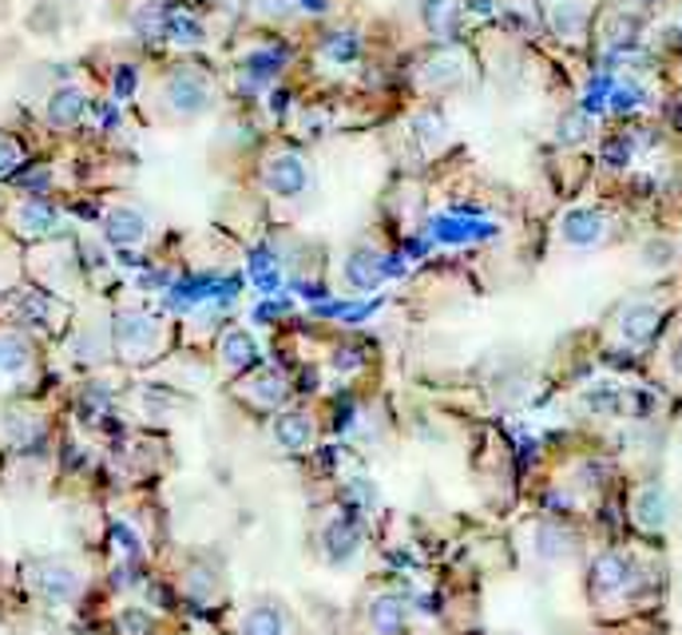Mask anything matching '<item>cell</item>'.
<instances>
[{
	"mask_svg": "<svg viewBox=\"0 0 682 635\" xmlns=\"http://www.w3.org/2000/svg\"><path fill=\"white\" fill-rule=\"evenodd\" d=\"M667 374L682 381V318L674 322L671 337H667Z\"/></svg>",
	"mask_w": 682,
	"mask_h": 635,
	"instance_id": "obj_28",
	"label": "cell"
},
{
	"mask_svg": "<svg viewBox=\"0 0 682 635\" xmlns=\"http://www.w3.org/2000/svg\"><path fill=\"white\" fill-rule=\"evenodd\" d=\"M32 366V342L20 330H0V374H24Z\"/></svg>",
	"mask_w": 682,
	"mask_h": 635,
	"instance_id": "obj_23",
	"label": "cell"
},
{
	"mask_svg": "<svg viewBox=\"0 0 682 635\" xmlns=\"http://www.w3.org/2000/svg\"><path fill=\"white\" fill-rule=\"evenodd\" d=\"M139 99L148 119L159 123H195L218 108V79L195 56L175 52L167 64H159L155 76L139 84Z\"/></svg>",
	"mask_w": 682,
	"mask_h": 635,
	"instance_id": "obj_1",
	"label": "cell"
},
{
	"mask_svg": "<svg viewBox=\"0 0 682 635\" xmlns=\"http://www.w3.org/2000/svg\"><path fill=\"white\" fill-rule=\"evenodd\" d=\"M480 79L476 60L456 44H429L413 60V88L425 99H445L456 92H468Z\"/></svg>",
	"mask_w": 682,
	"mask_h": 635,
	"instance_id": "obj_3",
	"label": "cell"
},
{
	"mask_svg": "<svg viewBox=\"0 0 682 635\" xmlns=\"http://www.w3.org/2000/svg\"><path fill=\"white\" fill-rule=\"evenodd\" d=\"M171 346V322L151 310H119L111 318V349L128 366H143Z\"/></svg>",
	"mask_w": 682,
	"mask_h": 635,
	"instance_id": "obj_4",
	"label": "cell"
},
{
	"mask_svg": "<svg viewBox=\"0 0 682 635\" xmlns=\"http://www.w3.org/2000/svg\"><path fill=\"white\" fill-rule=\"evenodd\" d=\"M88 108H91V96H88V88L84 84H56V88L48 92V104H44V119H48L52 128H59V131H68V128H76L79 119L88 116Z\"/></svg>",
	"mask_w": 682,
	"mask_h": 635,
	"instance_id": "obj_12",
	"label": "cell"
},
{
	"mask_svg": "<svg viewBox=\"0 0 682 635\" xmlns=\"http://www.w3.org/2000/svg\"><path fill=\"white\" fill-rule=\"evenodd\" d=\"M20 168H24V148H20V139L0 131V179L17 175Z\"/></svg>",
	"mask_w": 682,
	"mask_h": 635,
	"instance_id": "obj_27",
	"label": "cell"
},
{
	"mask_svg": "<svg viewBox=\"0 0 682 635\" xmlns=\"http://www.w3.org/2000/svg\"><path fill=\"white\" fill-rule=\"evenodd\" d=\"M337 278L346 282L349 290H374L389 278V250L381 243H369V238H357L354 247L342 258V270Z\"/></svg>",
	"mask_w": 682,
	"mask_h": 635,
	"instance_id": "obj_9",
	"label": "cell"
},
{
	"mask_svg": "<svg viewBox=\"0 0 682 635\" xmlns=\"http://www.w3.org/2000/svg\"><path fill=\"white\" fill-rule=\"evenodd\" d=\"M12 211H17V215H12V230H17L20 238H48L59 223V211L40 195L20 198Z\"/></svg>",
	"mask_w": 682,
	"mask_h": 635,
	"instance_id": "obj_15",
	"label": "cell"
},
{
	"mask_svg": "<svg viewBox=\"0 0 682 635\" xmlns=\"http://www.w3.org/2000/svg\"><path fill=\"white\" fill-rule=\"evenodd\" d=\"M238 389H242V397L258 409H282L286 406V394H290L286 377L278 374V369H255V374L247 369V381H242Z\"/></svg>",
	"mask_w": 682,
	"mask_h": 635,
	"instance_id": "obj_16",
	"label": "cell"
},
{
	"mask_svg": "<svg viewBox=\"0 0 682 635\" xmlns=\"http://www.w3.org/2000/svg\"><path fill=\"white\" fill-rule=\"evenodd\" d=\"M215 362L223 374H247V369H255L258 362V342L250 330L242 326H230L218 334V346H215Z\"/></svg>",
	"mask_w": 682,
	"mask_h": 635,
	"instance_id": "obj_13",
	"label": "cell"
},
{
	"mask_svg": "<svg viewBox=\"0 0 682 635\" xmlns=\"http://www.w3.org/2000/svg\"><path fill=\"white\" fill-rule=\"evenodd\" d=\"M555 136H560V143L575 148V143H584V139L592 136V119H587L584 111H567V116H560V128H555Z\"/></svg>",
	"mask_w": 682,
	"mask_h": 635,
	"instance_id": "obj_25",
	"label": "cell"
},
{
	"mask_svg": "<svg viewBox=\"0 0 682 635\" xmlns=\"http://www.w3.org/2000/svg\"><path fill=\"white\" fill-rule=\"evenodd\" d=\"M611 235H615L611 215L599 207H567L560 215V223H555V238L567 250H599L611 243Z\"/></svg>",
	"mask_w": 682,
	"mask_h": 635,
	"instance_id": "obj_7",
	"label": "cell"
},
{
	"mask_svg": "<svg viewBox=\"0 0 682 635\" xmlns=\"http://www.w3.org/2000/svg\"><path fill=\"white\" fill-rule=\"evenodd\" d=\"M416 29L425 32L429 44H445L461 32L465 20V0H416L413 4Z\"/></svg>",
	"mask_w": 682,
	"mask_h": 635,
	"instance_id": "obj_10",
	"label": "cell"
},
{
	"mask_svg": "<svg viewBox=\"0 0 682 635\" xmlns=\"http://www.w3.org/2000/svg\"><path fill=\"white\" fill-rule=\"evenodd\" d=\"M671 24H674V32H679V40H682V0L674 4V17H671Z\"/></svg>",
	"mask_w": 682,
	"mask_h": 635,
	"instance_id": "obj_29",
	"label": "cell"
},
{
	"mask_svg": "<svg viewBox=\"0 0 682 635\" xmlns=\"http://www.w3.org/2000/svg\"><path fill=\"white\" fill-rule=\"evenodd\" d=\"M631 516L635 525L643 532H659L671 520V496H667L663 485H643L639 493L631 496Z\"/></svg>",
	"mask_w": 682,
	"mask_h": 635,
	"instance_id": "obj_17",
	"label": "cell"
},
{
	"mask_svg": "<svg viewBox=\"0 0 682 635\" xmlns=\"http://www.w3.org/2000/svg\"><path fill=\"white\" fill-rule=\"evenodd\" d=\"M405 128H409V139H413V148L425 151V155L441 151L448 143V136H453V131H448V119L441 116V108H436L433 99L421 104V108L405 119Z\"/></svg>",
	"mask_w": 682,
	"mask_h": 635,
	"instance_id": "obj_14",
	"label": "cell"
},
{
	"mask_svg": "<svg viewBox=\"0 0 682 635\" xmlns=\"http://www.w3.org/2000/svg\"><path fill=\"white\" fill-rule=\"evenodd\" d=\"M36 588L48 604H64V600H72L79 592V575L64 564H48L36 572Z\"/></svg>",
	"mask_w": 682,
	"mask_h": 635,
	"instance_id": "obj_22",
	"label": "cell"
},
{
	"mask_svg": "<svg viewBox=\"0 0 682 635\" xmlns=\"http://www.w3.org/2000/svg\"><path fill=\"white\" fill-rule=\"evenodd\" d=\"M369 627L377 635H401L405 632V604L397 595H377L369 604Z\"/></svg>",
	"mask_w": 682,
	"mask_h": 635,
	"instance_id": "obj_24",
	"label": "cell"
},
{
	"mask_svg": "<svg viewBox=\"0 0 682 635\" xmlns=\"http://www.w3.org/2000/svg\"><path fill=\"white\" fill-rule=\"evenodd\" d=\"M659 326H663V302H659V294L627 298L615 310V334H619L624 346H635V349L651 346V337L659 334Z\"/></svg>",
	"mask_w": 682,
	"mask_h": 635,
	"instance_id": "obj_8",
	"label": "cell"
},
{
	"mask_svg": "<svg viewBox=\"0 0 682 635\" xmlns=\"http://www.w3.org/2000/svg\"><path fill=\"white\" fill-rule=\"evenodd\" d=\"M544 20H548V29L555 32V40H564V44H572V49H580V44L592 40L595 17L584 0H555Z\"/></svg>",
	"mask_w": 682,
	"mask_h": 635,
	"instance_id": "obj_11",
	"label": "cell"
},
{
	"mask_svg": "<svg viewBox=\"0 0 682 635\" xmlns=\"http://www.w3.org/2000/svg\"><path fill=\"white\" fill-rule=\"evenodd\" d=\"M535 536H540V540H535V548H540V556H548V560H560V556L572 552V536H567L564 528L544 525Z\"/></svg>",
	"mask_w": 682,
	"mask_h": 635,
	"instance_id": "obj_26",
	"label": "cell"
},
{
	"mask_svg": "<svg viewBox=\"0 0 682 635\" xmlns=\"http://www.w3.org/2000/svg\"><path fill=\"white\" fill-rule=\"evenodd\" d=\"M270 437H274L278 449H286V453H302V449L314 445V421L306 413H297V409H286V413H278L270 421Z\"/></svg>",
	"mask_w": 682,
	"mask_h": 635,
	"instance_id": "obj_18",
	"label": "cell"
},
{
	"mask_svg": "<svg viewBox=\"0 0 682 635\" xmlns=\"http://www.w3.org/2000/svg\"><path fill=\"white\" fill-rule=\"evenodd\" d=\"M258 187L274 207H297L314 195V163H310L297 143H274L258 155Z\"/></svg>",
	"mask_w": 682,
	"mask_h": 635,
	"instance_id": "obj_2",
	"label": "cell"
},
{
	"mask_svg": "<svg viewBox=\"0 0 682 635\" xmlns=\"http://www.w3.org/2000/svg\"><path fill=\"white\" fill-rule=\"evenodd\" d=\"M99 230H104V243L119 255H139L148 247L151 235H155V215H151L143 203H111L104 215H99Z\"/></svg>",
	"mask_w": 682,
	"mask_h": 635,
	"instance_id": "obj_6",
	"label": "cell"
},
{
	"mask_svg": "<svg viewBox=\"0 0 682 635\" xmlns=\"http://www.w3.org/2000/svg\"><path fill=\"white\" fill-rule=\"evenodd\" d=\"M322 548H326V560L329 564H349L357 552H361V532L349 516H334L322 532Z\"/></svg>",
	"mask_w": 682,
	"mask_h": 635,
	"instance_id": "obj_19",
	"label": "cell"
},
{
	"mask_svg": "<svg viewBox=\"0 0 682 635\" xmlns=\"http://www.w3.org/2000/svg\"><path fill=\"white\" fill-rule=\"evenodd\" d=\"M631 584V560L624 552H604L592 568V588L599 595H615Z\"/></svg>",
	"mask_w": 682,
	"mask_h": 635,
	"instance_id": "obj_20",
	"label": "cell"
},
{
	"mask_svg": "<svg viewBox=\"0 0 682 635\" xmlns=\"http://www.w3.org/2000/svg\"><path fill=\"white\" fill-rule=\"evenodd\" d=\"M294 624L282 604H255L242 615V635H290Z\"/></svg>",
	"mask_w": 682,
	"mask_h": 635,
	"instance_id": "obj_21",
	"label": "cell"
},
{
	"mask_svg": "<svg viewBox=\"0 0 682 635\" xmlns=\"http://www.w3.org/2000/svg\"><path fill=\"white\" fill-rule=\"evenodd\" d=\"M366 36L354 29V24H322L310 44V60H314V68L329 79H346L354 72L366 68Z\"/></svg>",
	"mask_w": 682,
	"mask_h": 635,
	"instance_id": "obj_5",
	"label": "cell"
}]
</instances>
